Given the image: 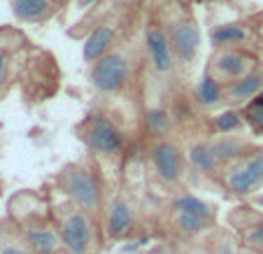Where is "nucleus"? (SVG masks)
<instances>
[{
  "mask_svg": "<svg viewBox=\"0 0 263 254\" xmlns=\"http://www.w3.org/2000/svg\"><path fill=\"white\" fill-rule=\"evenodd\" d=\"M7 217L21 229L35 254H63V243H61L49 196L21 191L10 201Z\"/></svg>",
  "mask_w": 263,
  "mask_h": 254,
  "instance_id": "obj_1",
  "label": "nucleus"
},
{
  "mask_svg": "<svg viewBox=\"0 0 263 254\" xmlns=\"http://www.w3.org/2000/svg\"><path fill=\"white\" fill-rule=\"evenodd\" d=\"M51 210L63 243V254H100L105 240L100 220L77 208L61 194L51 196Z\"/></svg>",
  "mask_w": 263,
  "mask_h": 254,
  "instance_id": "obj_2",
  "label": "nucleus"
},
{
  "mask_svg": "<svg viewBox=\"0 0 263 254\" xmlns=\"http://www.w3.org/2000/svg\"><path fill=\"white\" fill-rule=\"evenodd\" d=\"M54 185H56V194L72 201L77 208L93 214L96 220L103 217L105 203H107L105 185H103V177H100L98 168L89 159L72 161V164L63 166L56 173Z\"/></svg>",
  "mask_w": 263,
  "mask_h": 254,
  "instance_id": "obj_3",
  "label": "nucleus"
},
{
  "mask_svg": "<svg viewBox=\"0 0 263 254\" xmlns=\"http://www.w3.org/2000/svg\"><path fill=\"white\" fill-rule=\"evenodd\" d=\"M82 142L91 154L100 159H117L126 147V135L121 126L105 112H91L77 126Z\"/></svg>",
  "mask_w": 263,
  "mask_h": 254,
  "instance_id": "obj_4",
  "label": "nucleus"
},
{
  "mask_svg": "<svg viewBox=\"0 0 263 254\" xmlns=\"http://www.w3.org/2000/svg\"><path fill=\"white\" fill-rule=\"evenodd\" d=\"M223 189L235 198L249 201L263 187V147H249L240 159L223 166L219 173Z\"/></svg>",
  "mask_w": 263,
  "mask_h": 254,
  "instance_id": "obj_5",
  "label": "nucleus"
},
{
  "mask_svg": "<svg viewBox=\"0 0 263 254\" xmlns=\"http://www.w3.org/2000/svg\"><path fill=\"white\" fill-rule=\"evenodd\" d=\"M130 70H133V61H130L128 51L115 47L112 51H107L103 59L91 65V86L103 96L121 94L126 89V84L130 82Z\"/></svg>",
  "mask_w": 263,
  "mask_h": 254,
  "instance_id": "obj_6",
  "label": "nucleus"
},
{
  "mask_svg": "<svg viewBox=\"0 0 263 254\" xmlns=\"http://www.w3.org/2000/svg\"><path fill=\"white\" fill-rule=\"evenodd\" d=\"M149 166H152V173L159 179L163 187H179L184 182V175H186V156L184 150L177 142L168 138L156 140L152 147H149Z\"/></svg>",
  "mask_w": 263,
  "mask_h": 254,
  "instance_id": "obj_7",
  "label": "nucleus"
},
{
  "mask_svg": "<svg viewBox=\"0 0 263 254\" xmlns=\"http://www.w3.org/2000/svg\"><path fill=\"white\" fill-rule=\"evenodd\" d=\"M100 226H103L105 240L119 243V240L130 238L138 226V208H135L133 198L121 191L107 198L103 217H100Z\"/></svg>",
  "mask_w": 263,
  "mask_h": 254,
  "instance_id": "obj_8",
  "label": "nucleus"
},
{
  "mask_svg": "<svg viewBox=\"0 0 263 254\" xmlns=\"http://www.w3.org/2000/svg\"><path fill=\"white\" fill-rule=\"evenodd\" d=\"M256 70V59L249 51L240 47H226V49H214L210 56L208 72L219 82L221 86H229L242 77L252 75Z\"/></svg>",
  "mask_w": 263,
  "mask_h": 254,
  "instance_id": "obj_9",
  "label": "nucleus"
},
{
  "mask_svg": "<svg viewBox=\"0 0 263 254\" xmlns=\"http://www.w3.org/2000/svg\"><path fill=\"white\" fill-rule=\"evenodd\" d=\"M229 224L231 231L238 235L242 249L263 254V212L249 203H242L229 214Z\"/></svg>",
  "mask_w": 263,
  "mask_h": 254,
  "instance_id": "obj_10",
  "label": "nucleus"
},
{
  "mask_svg": "<svg viewBox=\"0 0 263 254\" xmlns=\"http://www.w3.org/2000/svg\"><path fill=\"white\" fill-rule=\"evenodd\" d=\"M144 49H147L149 63L154 68L156 75H170L177 65L173 45H170L168 30L159 24V21H149L147 30H144Z\"/></svg>",
  "mask_w": 263,
  "mask_h": 254,
  "instance_id": "obj_11",
  "label": "nucleus"
},
{
  "mask_svg": "<svg viewBox=\"0 0 263 254\" xmlns=\"http://www.w3.org/2000/svg\"><path fill=\"white\" fill-rule=\"evenodd\" d=\"M165 30H168V38H170V45H173L177 63H191L198 56V49H200L198 24L194 19H189V16H182V19L170 21Z\"/></svg>",
  "mask_w": 263,
  "mask_h": 254,
  "instance_id": "obj_12",
  "label": "nucleus"
},
{
  "mask_svg": "<svg viewBox=\"0 0 263 254\" xmlns=\"http://www.w3.org/2000/svg\"><path fill=\"white\" fill-rule=\"evenodd\" d=\"M117 35H119V21L117 19H107L103 24H98L84 40V47H82V56H84L86 63L93 65L96 61H100L107 51L115 49Z\"/></svg>",
  "mask_w": 263,
  "mask_h": 254,
  "instance_id": "obj_13",
  "label": "nucleus"
},
{
  "mask_svg": "<svg viewBox=\"0 0 263 254\" xmlns=\"http://www.w3.org/2000/svg\"><path fill=\"white\" fill-rule=\"evenodd\" d=\"M168 226L179 240H186V243H196L214 229V224H210L208 220L186 212V210H177L173 205H168Z\"/></svg>",
  "mask_w": 263,
  "mask_h": 254,
  "instance_id": "obj_14",
  "label": "nucleus"
},
{
  "mask_svg": "<svg viewBox=\"0 0 263 254\" xmlns=\"http://www.w3.org/2000/svg\"><path fill=\"white\" fill-rule=\"evenodd\" d=\"M59 0H10L12 14L26 24H42L49 21L59 10Z\"/></svg>",
  "mask_w": 263,
  "mask_h": 254,
  "instance_id": "obj_15",
  "label": "nucleus"
},
{
  "mask_svg": "<svg viewBox=\"0 0 263 254\" xmlns=\"http://www.w3.org/2000/svg\"><path fill=\"white\" fill-rule=\"evenodd\" d=\"M258 94H263V72L256 68L252 75L242 77V80L233 82L229 86H223V103L233 105V107L235 105H247Z\"/></svg>",
  "mask_w": 263,
  "mask_h": 254,
  "instance_id": "obj_16",
  "label": "nucleus"
},
{
  "mask_svg": "<svg viewBox=\"0 0 263 254\" xmlns=\"http://www.w3.org/2000/svg\"><path fill=\"white\" fill-rule=\"evenodd\" d=\"M184 156H186V164L194 170L203 175H219L221 173V166H219L217 156H214L210 142H194L184 150Z\"/></svg>",
  "mask_w": 263,
  "mask_h": 254,
  "instance_id": "obj_17",
  "label": "nucleus"
},
{
  "mask_svg": "<svg viewBox=\"0 0 263 254\" xmlns=\"http://www.w3.org/2000/svg\"><path fill=\"white\" fill-rule=\"evenodd\" d=\"M170 205L177 210H186V212H191V214H198V217H203V220H208L210 224L217 226V217H219L217 205H212L210 201L200 198V196L189 194V191H179V194L173 196Z\"/></svg>",
  "mask_w": 263,
  "mask_h": 254,
  "instance_id": "obj_18",
  "label": "nucleus"
},
{
  "mask_svg": "<svg viewBox=\"0 0 263 254\" xmlns=\"http://www.w3.org/2000/svg\"><path fill=\"white\" fill-rule=\"evenodd\" d=\"M249 38H252L249 28L245 24H238V21H233V24H219L210 30V40H212V45L217 47V49L240 47V45H245Z\"/></svg>",
  "mask_w": 263,
  "mask_h": 254,
  "instance_id": "obj_19",
  "label": "nucleus"
},
{
  "mask_svg": "<svg viewBox=\"0 0 263 254\" xmlns=\"http://www.w3.org/2000/svg\"><path fill=\"white\" fill-rule=\"evenodd\" d=\"M0 254H35L21 229L10 220H0Z\"/></svg>",
  "mask_w": 263,
  "mask_h": 254,
  "instance_id": "obj_20",
  "label": "nucleus"
},
{
  "mask_svg": "<svg viewBox=\"0 0 263 254\" xmlns=\"http://www.w3.org/2000/svg\"><path fill=\"white\" fill-rule=\"evenodd\" d=\"M210 147H212L214 156H217L219 166H229L233 164L235 159H240V156L245 154V152L252 147V144H247L242 138H238V135H219L217 140H212L210 142Z\"/></svg>",
  "mask_w": 263,
  "mask_h": 254,
  "instance_id": "obj_21",
  "label": "nucleus"
},
{
  "mask_svg": "<svg viewBox=\"0 0 263 254\" xmlns=\"http://www.w3.org/2000/svg\"><path fill=\"white\" fill-rule=\"evenodd\" d=\"M194 98L200 107H205V110L219 107V105L223 103V86L205 70L203 77L198 80V84H196V89H194Z\"/></svg>",
  "mask_w": 263,
  "mask_h": 254,
  "instance_id": "obj_22",
  "label": "nucleus"
},
{
  "mask_svg": "<svg viewBox=\"0 0 263 254\" xmlns=\"http://www.w3.org/2000/svg\"><path fill=\"white\" fill-rule=\"evenodd\" d=\"M245 126V119H242V112L231 107V110H223L214 117V131L219 135H235L240 129Z\"/></svg>",
  "mask_w": 263,
  "mask_h": 254,
  "instance_id": "obj_23",
  "label": "nucleus"
},
{
  "mask_svg": "<svg viewBox=\"0 0 263 254\" xmlns=\"http://www.w3.org/2000/svg\"><path fill=\"white\" fill-rule=\"evenodd\" d=\"M240 112H242L245 124H249L256 133H263V94L252 98Z\"/></svg>",
  "mask_w": 263,
  "mask_h": 254,
  "instance_id": "obj_24",
  "label": "nucleus"
},
{
  "mask_svg": "<svg viewBox=\"0 0 263 254\" xmlns=\"http://www.w3.org/2000/svg\"><path fill=\"white\" fill-rule=\"evenodd\" d=\"M147 129L152 135L156 138H163L165 133L170 131V112L165 107H154V110L147 112Z\"/></svg>",
  "mask_w": 263,
  "mask_h": 254,
  "instance_id": "obj_25",
  "label": "nucleus"
},
{
  "mask_svg": "<svg viewBox=\"0 0 263 254\" xmlns=\"http://www.w3.org/2000/svg\"><path fill=\"white\" fill-rule=\"evenodd\" d=\"M7 82H10V49L5 42H0V98L5 94Z\"/></svg>",
  "mask_w": 263,
  "mask_h": 254,
  "instance_id": "obj_26",
  "label": "nucleus"
},
{
  "mask_svg": "<svg viewBox=\"0 0 263 254\" xmlns=\"http://www.w3.org/2000/svg\"><path fill=\"white\" fill-rule=\"evenodd\" d=\"M184 254H219V252L208 240H203V243H196V245H191L189 249H184Z\"/></svg>",
  "mask_w": 263,
  "mask_h": 254,
  "instance_id": "obj_27",
  "label": "nucleus"
},
{
  "mask_svg": "<svg viewBox=\"0 0 263 254\" xmlns=\"http://www.w3.org/2000/svg\"><path fill=\"white\" fill-rule=\"evenodd\" d=\"M100 0H74V7L80 12H86V10H91L93 5H98Z\"/></svg>",
  "mask_w": 263,
  "mask_h": 254,
  "instance_id": "obj_28",
  "label": "nucleus"
},
{
  "mask_svg": "<svg viewBox=\"0 0 263 254\" xmlns=\"http://www.w3.org/2000/svg\"><path fill=\"white\" fill-rule=\"evenodd\" d=\"M247 203H249V205H252V208H256V210H258V212H263V194H261V191H258V194H256V196H252V198H249V201H247Z\"/></svg>",
  "mask_w": 263,
  "mask_h": 254,
  "instance_id": "obj_29",
  "label": "nucleus"
},
{
  "mask_svg": "<svg viewBox=\"0 0 263 254\" xmlns=\"http://www.w3.org/2000/svg\"><path fill=\"white\" fill-rule=\"evenodd\" d=\"M238 254H258V252H252V249H240Z\"/></svg>",
  "mask_w": 263,
  "mask_h": 254,
  "instance_id": "obj_30",
  "label": "nucleus"
},
{
  "mask_svg": "<svg viewBox=\"0 0 263 254\" xmlns=\"http://www.w3.org/2000/svg\"><path fill=\"white\" fill-rule=\"evenodd\" d=\"M59 3H63V0H59Z\"/></svg>",
  "mask_w": 263,
  "mask_h": 254,
  "instance_id": "obj_31",
  "label": "nucleus"
}]
</instances>
